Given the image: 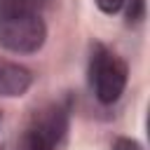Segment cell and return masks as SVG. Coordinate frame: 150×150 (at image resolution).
<instances>
[{"label": "cell", "mask_w": 150, "mask_h": 150, "mask_svg": "<svg viewBox=\"0 0 150 150\" xmlns=\"http://www.w3.org/2000/svg\"><path fill=\"white\" fill-rule=\"evenodd\" d=\"M45 0H0V47L14 54H35L47 42Z\"/></svg>", "instance_id": "6da1fadb"}, {"label": "cell", "mask_w": 150, "mask_h": 150, "mask_svg": "<svg viewBox=\"0 0 150 150\" xmlns=\"http://www.w3.org/2000/svg\"><path fill=\"white\" fill-rule=\"evenodd\" d=\"M127 82H129L127 61L117 52L96 42L89 56V84L94 89V96L103 105H112L124 94Z\"/></svg>", "instance_id": "7a4b0ae2"}, {"label": "cell", "mask_w": 150, "mask_h": 150, "mask_svg": "<svg viewBox=\"0 0 150 150\" xmlns=\"http://www.w3.org/2000/svg\"><path fill=\"white\" fill-rule=\"evenodd\" d=\"M70 122V105L54 101L38 108L16 141V150H56L66 138Z\"/></svg>", "instance_id": "3957f363"}, {"label": "cell", "mask_w": 150, "mask_h": 150, "mask_svg": "<svg viewBox=\"0 0 150 150\" xmlns=\"http://www.w3.org/2000/svg\"><path fill=\"white\" fill-rule=\"evenodd\" d=\"M33 70L23 63L0 59V98H16L23 96L33 87Z\"/></svg>", "instance_id": "277c9868"}, {"label": "cell", "mask_w": 150, "mask_h": 150, "mask_svg": "<svg viewBox=\"0 0 150 150\" xmlns=\"http://www.w3.org/2000/svg\"><path fill=\"white\" fill-rule=\"evenodd\" d=\"M124 21L127 26H138L145 19V0H124Z\"/></svg>", "instance_id": "5b68a950"}, {"label": "cell", "mask_w": 150, "mask_h": 150, "mask_svg": "<svg viewBox=\"0 0 150 150\" xmlns=\"http://www.w3.org/2000/svg\"><path fill=\"white\" fill-rule=\"evenodd\" d=\"M112 150H145L136 138H129V136H117L112 141Z\"/></svg>", "instance_id": "8992f818"}, {"label": "cell", "mask_w": 150, "mask_h": 150, "mask_svg": "<svg viewBox=\"0 0 150 150\" xmlns=\"http://www.w3.org/2000/svg\"><path fill=\"white\" fill-rule=\"evenodd\" d=\"M94 2L103 14H115L124 7V0H94Z\"/></svg>", "instance_id": "52a82bcc"}]
</instances>
